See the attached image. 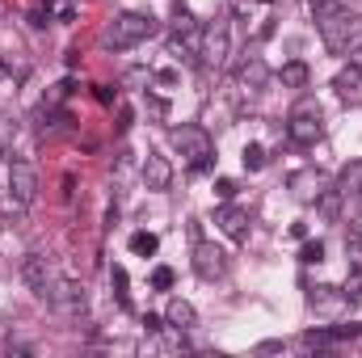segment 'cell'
Masks as SVG:
<instances>
[{
  "mask_svg": "<svg viewBox=\"0 0 362 358\" xmlns=\"http://www.w3.org/2000/svg\"><path fill=\"white\" fill-rule=\"evenodd\" d=\"M25 17H30V25H34V30H47V25H51V4H30V13H25Z\"/></svg>",
  "mask_w": 362,
  "mask_h": 358,
  "instance_id": "cell-30",
  "label": "cell"
},
{
  "mask_svg": "<svg viewBox=\"0 0 362 358\" xmlns=\"http://www.w3.org/2000/svg\"><path fill=\"white\" fill-rule=\"evenodd\" d=\"M329 185V178L316 169V165H303V169H295L291 178H286V190L299 198V202H316L320 198V190Z\"/></svg>",
  "mask_w": 362,
  "mask_h": 358,
  "instance_id": "cell-9",
  "label": "cell"
},
{
  "mask_svg": "<svg viewBox=\"0 0 362 358\" xmlns=\"http://www.w3.org/2000/svg\"><path fill=\"white\" fill-rule=\"evenodd\" d=\"M110 287H114V299H118V308H131V282H127V270L122 266H114L110 270Z\"/></svg>",
  "mask_w": 362,
  "mask_h": 358,
  "instance_id": "cell-22",
  "label": "cell"
},
{
  "mask_svg": "<svg viewBox=\"0 0 362 358\" xmlns=\"http://www.w3.org/2000/svg\"><path fill=\"white\" fill-rule=\"evenodd\" d=\"M240 161H245V169H249V173H257V169L266 165V148H262V144H245Z\"/></svg>",
  "mask_w": 362,
  "mask_h": 358,
  "instance_id": "cell-25",
  "label": "cell"
},
{
  "mask_svg": "<svg viewBox=\"0 0 362 358\" xmlns=\"http://www.w3.org/2000/svg\"><path fill=\"white\" fill-rule=\"evenodd\" d=\"M156 34V17L148 13H114L110 25L101 30V47L105 51H131L139 42H148Z\"/></svg>",
  "mask_w": 362,
  "mask_h": 358,
  "instance_id": "cell-2",
  "label": "cell"
},
{
  "mask_svg": "<svg viewBox=\"0 0 362 358\" xmlns=\"http://www.w3.org/2000/svg\"><path fill=\"white\" fill-rule=\"evenodd\" d=\"M131 122H135V110H131L127 101H118V114H114V131H118V135H127V131H131Z\"/></svg>",
  "mask_w": 362,
  "mask_h": 358,
  "instance_id": "cell-31",
  "label": "cell"
},
{
  "mask_svg": "<svg viewBox=\"0 0 362 358\" xmlns=\"http://www.w3.org/2000/svg\"><path fill=\"white\" fill-rule=\"evenodd\" d=\"M169 139H173V148H177L189 165L215 152V144H211L206 127H198V122H181V127H173V131H169Z\"/></svg>",
  "mask_w": 362,
  "mask_h": 358,
  "instance_id": "cell-6",
  "label": "cell"
},
{
  "mask_svg": "<svg viewBox=\"0 0 362 358\" xmlns=\"http://www.w3.org/2000/svg\"><path fill=\"white\" fill-rule=\"evenodd\" d=\"M236 85L245 93H262L270 85V68H266V59L262 55H245L240 59V68H236Z\"/></svg>",
  "mask_w": 362,
  "mask_h": 358,
  "instance_id": "cell-11",
  "label": "cell"
},
{
  "mask_svg": "<svg viewBox=\"0 0 362 358\" xmlns=\"http://www.w3.org/2000/svg\"><path fill=\"white\" fill-rule=\"evenodd\" d=\"M215 224H219V232L232 236V241H245V236H249V211L236 207V202H219V207H215Z\"/></svg>",
  "mask_w": 362,
  "mask_h": 358,
  "instance_id": "cell-10",
  "label": "cell"
},
{
  "mask_svg": "<svg viewBox=\"0 0 362 358\" xmlns=\"http://www.w3.org/2000/svg\"><path fill=\"white\" fill-rule=\"evenodd\" d=\"M358 64H362V42H358Z\"/></svg>",
  "mask_w": 362,
  "mask_h": 358,
  "instance_id": "cell-45",
  "label": "cell"
},
{
  "mask_svg": "<svg viewBox=\"0 0 362 358\" xmlns=\"http://www.w3.org/2000/svg\"><path fill=\"white\" fill-rule=\"evenodd\" d=\"M51 4V21H76L81 17V0H47Z\"/></svg>",
  "mask_w": 362,
  "mask_h": 358,
  "instance_id": "cell-24",
  "label": "cell"
},
{
  "mask_svg": "<svg viewBox=\"0 0 362 358\" xmlns=\"http://www.w3.org/2000/svg\"><path fill=\"white\" fill-rule=\"evenodd\" d=\"M4 76H8V59L0 55V81H4Z\"/></svg>",
  "mask_w": 362,
  "mask_h": 358,
  "instance_id": "cell-42",
  "label": "cell"
},
{
  "mask_svg": "<svg viewBox=\"0 0 362 358\" xmlns=\"http://www.w3.org/2000/svg\"><path fill=\"white\" fill-rule=\"evenodd\" d=\"M173 282H177V274H173L169 266H156V270H152V291H169Z\"/></svg>",
  "mask_w": 362,
  "mask_h": 358,
  "instance_id": "cell-32",
  "label": "cell"
},
{
  "mask_svg": "<svg viewBox=\"0 0 362 358\" xmlns=\"http://www.w3.org/2000/svg\"><path fill=\"white\" fill-rule=\"evenodd\" d=\"M346 266L362 270V232H358V228H350V232H346Z\"/></svg>",
  "mask_w": 362,
  "mask_h": 358,
  "instance_id": "cell-23",
  "label": "cell"
},
{
  "mask_svg": "<svg viewBox=\"0 0 362 358\" xmlns=\"http://www.w3.org/2000/svg\"><path fill=\"white\" fill-rule=\"evenodd\" d=\"M316 211H320L325 219H337V211H341V190H337V185H325L320 198H316Z\"/></svg>",
  "mask_w": 362,
  "mask_h": 358,
  "instance_id": "cell-19",
  "label": "cell"
},
{
  "mask_svg": "<svg viewBox=\"0 0 362 358\" xmlns=\"http://www.w3.org/2000/svg\"><path fill=\"white\" fill-rule=\"evenodd\" d=\"M144 329H148V333H160V329H165V321H160V316H152V312H148V316H144Z\"/></svg>",
  "mask_w": 362,
  "mask_h": 358,
  "instance_id": "cell-40",
  "label": "cell"
},
{
  "mask_svg": "<svg viewBox=\"0 0 362 358\" xmlns=\"http://www.w3.org/2000/svg\"><path fill=\"white\" fill-rule=\"evenodd\" d=\"M312 17H316V30L333 55L350 51V42L358 38V17L341 0H312Z\"/></svg>",
  "mask_w": 362,
  "mask_h": 358,
  "instance_id": "cell-1",
  "label": "cell"
},
{
  "mask_svg": "<svg viewBox=\"0 0 362 358\" xmlns=\"http://www.w3.org/2000/svg\"><path fill=\"white\" fill-rule=\"evenodd\" d=\"M93 97H97L101 105H114V101H118V89H114V85H97V89H93Z\"/></svg>",
  "mask_w": 362,
  "mask_h": 358,
  "instance_id": "cell-38",
  "label": "cell"
},
{
  "mask_svg": "<svg viewBox=\"0 0 362 358\" xmlns=\"http://www.w3.org/2000/svg\"><path fill=\"white\" fill-rule=\"evenodd\" d=\"M72 89H76V81H59V85H51V93H47L42 105H64V101L72 97Z\"/></svg>",
  "mask_w": 362,
  "mask_h": 358,
  "instance_id": "cell-29",
  "label": "cell"
},
{
  "mask_svg": "<svg viewBox=\"0 0 362 358\" xmlns=\"http://www.w3.org/2000/svg\"><path fill=\"white\" fill-rule=\"evenodd\" d=\"M165 325H173V329H194L198 325V312H194V304L189 299H169V308H165Z\"/></svg>",
  "mask_w": 362,
  "mask_h": 358,
  "instance_id": "cell-15",
  "label": "cell"
},
{
  "mask_svg": "<svg viewBox=\"0 0 362 358\" xmlns=\"http://www.w3.org/2000/svg\"><path fill=\"white\" fill-rule=\"evenodd\" d=\"M223 270H228V253H223L219 245H211V241H198V245H194V274H198L202 282L223 278Z\"/></svg>",
  "mask_w": 362,
  "mask_h": 358,
  "instance_id": "cell-8",
  "label": "cell"
},
{
  "mask_svg": "<svg viewBox=\"0 0 362 358\" xmlns=\"http://www.w3.org/2000/svg\"><path fill=\"white\" fill-rule=\"evenodd\" d=\"M329 329H333L337 346H341V342H354V337H362V325H354V321H350V325H329Z\"/></svg>",
  "mask_w": 362,
  "mask_h": 358,
  "instance_id": "cell-33",
  "label": "cell"
},
{
  "mask_svg": "<svg viewBox=\"0 0 362 358\" xmlns=\"http://www.w3.org/2000/svg\"><path fill=\"white\" fill-rule=\"evenodd\" d=\"M299 262H303V266H320V262H325V245H320V241H303Z\"/></svg>",
  "mask_w": 362,
  "mask_h": 358,
  "instance_id": "cell-27",
  "label": "cell"
},
{
  "mask_svg": "<svg viewBox=\"0 0 362 358\" xmlns=\"http://www.w3.org/2000/svg\"><path fill=\"white\" fill-rule=\"evenodd\" d=\"M42 110H47V122L38 127V139H47V144H51V139H64V135L76 127V118H72L68 110H59V105H42Z\"/></svg>",
  "mask_w": 362,
  "mask_h": 358,
  "instance_id": "cell-14",
  "label": "cell"
},
{
  "mask_svg": "<svg viewBox=\"0 0 362 358\" xmlns=\"http://www.w3.org/2000/svg\"><path fill=\"white\" fill-rule=\"evenodd\" d=\"M278 81H282L286 89H308V81H312V72H308V64H303V59H291V64H282V72H278Z\"/></svg>",
  "mask_w": 362,
  "mask_h": 358,
  "instance_id": "cell-16",
  "label": "cell"
},
{
  "mask_svg": "<svg viewBox=\"0 0 362 358\" xmlns=\"http://www.w3.org/2000/svg\"><path fill=\"white\" fill-rule=\"evenodd\" d=\"M236 190H240V185H236L232 178H215V198H219V202H232Z\"/></svg>",
  "mask_w": 362,
  "mask_h": 358,
  "instance_id": "cell-34",
  "label": "cell"
},
{
  "mask_svg": "<svg viewBox=\"0 0 362 358\" xmlns=\"http://www.w3.org/2000/svg\"><path fill=\"white\" fill-rule=\"evenodd\" d=\"M341 295H346V304H362V270H350V274H346Z\"/></svg>",
  "mask_w": 362,
  "mask_h": 358,
  "instance_id": "cell-26",
  "label": "cell"
},
{
  "mask_svg": "<svg viewBox=\"0 0 362 358\" xmlns=\"http://www.w3.org/2000/svg\"><path fill=\"white\" fill-rule=\"evenodd\" d=\"M299 346H303V350H329V346H337V337H333V329L325 325V329H308V333L299 337Z\"/></svg>",
  "mask_w": 362,
  "mask_h": 358,
  "instance_id": "cell-20",
  "label": "cell"
},
{
  "mask_svg": "<svg viewBox=\"0 0 362 358\" xmlns=\"http://www.w3.org/2000/svg\"><path fill=\"white\" fill-rule=\"evenodd\" d=\"M47 299H51V308H55L59 316H72V321H81V316H85V308H89V295H85V287H81V282H72V278H59V282H51Z\"/></svg>",
  "mask_w": 362,
  "mask_h": 358,
  "instance_id": "cell-5",
  "label": "cell"
},
{
  "mask_svg": "<svg viewBox=\"0 0 362 358\" xmlns=\"http://www.w3.org/2000/svg\"><path fill=\"white\" fill-rule=\"evenodd\" d=\"M249 8H253V0H232V17L249 21Z\"/></svg>",
  "mask_w": 362,
  "mask_h": 358,
  "instance_id": "cell-39",
  "label": "cell"
},
{
  "mask_svg": "<svg viewBox=\"0 0 362 358\" xmlns=\"http://www.w3.org/2000/svg\"><path fill=\"white\" fill-rule=\"evenodd\" d=\"M148 81H152V72H144V68H131V72L122 76V85H127V89H135V85H148Z\"/></svg>",
  "mask_w": 362,
  "mask_h": 358,
  "instance_id": "cell-36",
  "label": "cell"
},
{
  "mask_svg": "<svg viewBox=\"0 0 362 358\" xmlns=\"http://www.w3.org/2000/svg\"><path fill=\"white\" fill-rule=\"evenodd\" d=\"M354 198H358V211H362V190H358V194H354Z\"/></svg>",
  "mask_w": 362,
  "mask_h": 358,
  "instance_id": "cell-44",
  "label": "cell"
},
{
  "mask_svg": "<svg viewBox=\"0 0 362 358\" xmlns=\"http://www.w3.org/2000/svg\"><path fill=\"white\" fill-rule=\"evenodd\" d=\"M152 81H156L160 89H173V85H177L181 76H177V72H173V68H160V72H152Z\"/></svg>",
  "mask_w": 362,
  "mask_h": 358,
  "instance_id": "cell-37",
  "label": "cell"
},
{
  "mask_svg": "<svg viewBox=\"0 0 362 358\" xmlns=\"http://www.w3.org/2000/svg\"><path fill=\"white\" fill-rule=\"evenodd\" d=\"M21 282H25L34 295L47 299V291H51V270H47V258H42V253H25V258H21Z\"/></svg>",
  "mask_w": 362,
  "mask_h": 358,
  "instance_id": "cell-12",
  "label": "cell"
},
{
  "mask_svg": "<svg viewBox=\"0 0 362 358\" xmlns=\"http://www.w3.org/2000/svg\"><path fill=\"white\" fill-rule=\"evenodd\" d=\"M8 194H13L21 207H30V202L38 198V169H34L30 161H13V165H8Z\"/></svg>",
  "mask_w": 362,
  "mask_h": 358,
  "instance_id": "cell-7",
  "label": "cell"
},
{
  "mask_svg": "<svg viewBox=\"0 0 362 358\" xmlns=\"http://www.w3.org/2000/svg\"><path fill=\"white\" fill-rule=\"evenodd\" d=\"M358 85H362V64H358V59L333 76V89L341 93V97H354V93H358Z\"/></svg>",
  "mask_w": 362,
  "mask_h": 358,
  "instance_id": "cell-17",
  "label": "cell"
},
{
  "mask_svg": "<svg viewBox=\"0 0 362 358\" xmlns=\"http://www.w3.org/2000/svg\"><path fill=\"white\" fill-rule=\"evenodd\" d=\"M337 190H341V194H358L362 190V156L358 161H350V165H341V173H337Z\"/></svg>",
  "mask_w": 362,
  "mask_h": 358,
  "instance_id": "cell-18",
  "label": "cell"
},
{
  "mask_svg": "<svg viewBox=\"0 0 362 358\" xmlns=\"http://www.w3.org/2000/svg\"><path fill=\"white\" fill-rule=\"evenodd\" d=\"M291 236H295V241H303V236H308V224H303V219H295V224H291Z\"/></svg>",
  "mask_w": 362,
  "mask_h": 358,
  "instance_id": "cell-41",
  "label": "cell"
},
{
  "mask_svg": "<svg viewBox=\"0 0 362 358\" xmlns=\"http://www.w3.org/2000/svg\"><path fill=\"white\" fill-rule=\"evenodd\" d=\"M144 105H148V114H152L156 122L169 118V101H165V97H144Z\"/></svg>",
  "mask_w": 362,
  "mask_h": 358,
  "instance_id": "cell-35",
  "label": "cell"
},
{
  "mask_svg": "<svg viewBox=\"0 0 362 358\" xmlns=\"http://www.w3.org/2000/svg\"><path fill=\"white\" fill-rule=\"evenodd\" d=\"M139 178H144V185L148 190H169L173 185V165H169V156H160V152H148L144 156V169H139Z\"/></svg>",
  "mask_w": 362,
  "mask_h": 358,
  "instance_id": "cell-13",
  "label": "cell"
},
{
  "mask_svg": "<svg viewBox=\"0 0 362 358\" xmlns=\"http://www.w3.org/2000/svg\"><path fill=\"white\" fill-rule=\"evenodd\" d=\"M286 135H291V144H299V148H312V144L325 135V110H320L316 97L303 93V97L291 105V114H286Z\"/></svg>",
  "mask_w": 362,
  "mask_h": 358,
  "instance_id": "cell-3",
  "label": "cell"
},
{
  "mask_svg": "<svg viewBox=\"0 0 362 358\" xmlns=\"http://www.w3.org/2000/svg\"><path fill=\"white\" fill-rule=\"evenodd\" d=\"M228 51H232V25H228V17H215V21L202 30V51H198V59L219 72V68L228 64Z\"/></svg>",
  "mask_w": 362,
  "mask_h": 358,
  "instance_id": "cell-4",
  "label": "cell"
},
{
  "mask_svg": "<svg viewBox=\"0 0 362 358\" xmlns=\"http://www.w3.org/2000/svg\"><path fill=\"white\" fill-rule=\"evenodd\" d=\"M156 249H160V236H156V232H135V236H131V253H135V258H152Z\"/></svg>",
  "mask_w": 362,
  "mask_h": 358,
  "instance_id": "cell-21",
  "label": "cell"
},
{
  "mask_svg": "<svg viewBox=\"0 0 362 358\" xmlns=\"http://www.w3.org/2000/svg\"><path fill=\"white\" fill-rule=\"evenodd\" d=\"M253 4H278V0H253Z\"/></svg>",
  "mask_w": 362,
  "mask_h": 358,
  "instance_id": "cell-43",
  "label": "cell"
},
{
  "mask_svg": "<svg viewBox=\"0 0 362 358\" xmlns=\"http://www.w3.org/2000/svg\"><path fill=\"white\" fill-rule=\"evenodd\" d=\"M13 139H17V122L0 114V156H8V152H13Z\"/></svg>",
  "mask_w": 362,
  "mask_h": 358,
  "instance_id": "cell-28",
  "label": "cell"
}]
</instances>
